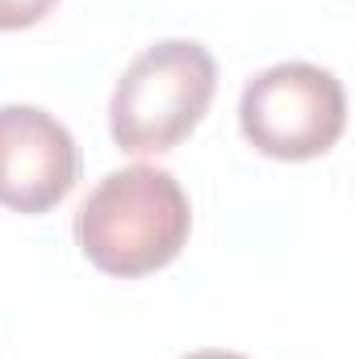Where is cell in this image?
Masks as SVG:
<instances>
[{
  "label": "cell",
  "mask_w": 355,
  "mask_h": 359,
  "mask_svg": "<svg viewBox=\"0 0 355 359\" xmlns=\"http://www.w3.org/2000/svg\"><path fill=\"white\" fill-rule=\"evenodd\" d=\"M80 180L72 130L34 104H0V205L17 213L55 209Z\"/></svg>",
  "instance_id": "277c9868"
},
{
  "label": "cell",
  "mask_w": 355,
  "mask_h": 359,
  "mask_svg": "<svg viewBox=\"0 0 355 359\" xmlns=\"http://www.w3.org/2000/svg\"><path fill=\"white\" fill-rule=\"evenodd\" d=\"M217 88V63L201 42L168 38L147 46L109 100V130L126 155H163L180 147Z\"/></svg>",
  "instance_id": "7a4b0ae2"
},
{
  "label": "cell",
  "mask_w": 355,
  "mask_h": 359,
  "mask_svg": "<svg viewBox=\"0 0 355 359\" xmlns=\"http://www.w3.org/2000/svg\"><path fill=\"white\" fill-rule=\"evenodd\" d=\"M59 0H0V29H25L38 25Z\"/></svg>",
  "instance_id": "5b68a950"
},
{
  "label": "cell",
  "mask_w": 355,
  "mask_h": 359,
  "mask_svg": "<svg viewBox=\"0 0 355 359\" xmlns=\"http://www.w3.org/2000/svg\"><path fill=\"white\" fill-rule=\"evenodd\" d=\"M192 230L188 196L163 168H117L88 192L76 213V238L105 276H147L168 268Z\"/></svg>",
  "instance_id": "6da1fadb"
},
{
  "label": "cell",
  "mask_w": 355,
  "mask_h": 359,
  "mask_svg": "<svg viewBox=\"0 0 355 359\" xmlns=\"http://www.w3.org/2000/svg\"><path fill=\"white\" fill-rule=\"evenodd\" d=\"M247 142L284 163L326 155L347 126L343 84L314 63H276L247 80L239 100Z\"/></svg>",
  "instance_id": "3957f363"
},
{
  "label": "cell",
  "mask_w": 355,
  "mask_h": 359,
  "mask_svg": "<svg viewBox=\"0 0 355 359\" xmlns=\"http://www.w3.org/2000/svg\"><path fill=\"white\" fill-rule=\"evenodd\" d=\"M180 359H247L239 351H192V355H180Z\"/></svg>",
  "instance_id": "8992f818"
}]
</instances>
